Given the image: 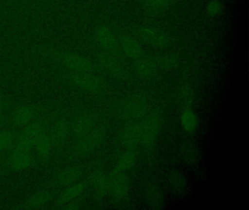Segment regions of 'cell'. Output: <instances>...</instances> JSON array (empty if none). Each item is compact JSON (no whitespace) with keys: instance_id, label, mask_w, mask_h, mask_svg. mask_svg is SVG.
Returning <instances> with one entry per match:
<instances>
[{"instance_id":"6da1fadb","label":"cell","mask_w":249,"mask_h":210,"mask_svg":"<svg viewBox=\"0 0 249 210\" xmlns=\"http://www.w3.org/2000/svg\"><path fill=\"white\" fill-rule=\"evenodd\" d=\"M34 49L39 55L60 64L69 71L94 73L97 70L94 62L81 54L57 49L47 45H37Z\"/></svg>"},{"instance_id":"7a4b0ae2","label":"cell","mask_w":249,"mask_h":210,"mask_svg":"<svg viewBox=\"0 0 249 210\" xmlns=\"http://www.w3.org/2000/svg\"><path fill=\"white\" fill-rule=\"evenodd\" d=\"M56 77L66 84L92 94H100L107 88L106 80L92 72H80L64 70L59 71Z\"/></svg>"},{"instance_id":"3957f363","label":"cell","mask_w":249,"mask_h":210,"mask_svg":"<svg viewBox=\"0 0 249 210\" xmlns=\"http://www.w3.org/2000/svg\"><path fill=\"white\" fill-rule=\"evenodd\" d=\"M107 130L104 126H95L89 132L75 140L68 150L67 161H72L89 156L97 150L106 141Z\"/></svg>"},{"instance_id":"277c9868","label":"cell","mask_w":249,"mask_h":210,"mask_svg":"<svg viewBox=\"0 0 249 210\" xmlns=\"http://www.w3.org/2000/svg\"><path fill=\"white\" fill-rule=\"evenodd\" d=\"M48 106L45 105H23L15 106L12 112L8 115L7 122L12 128L20 130L23 127L34 121L36 118L44 113Z\"/></svg>"},{"instance_id":"5b68a950","label":"cell","mask_w":249,"mask_h":210,"mask_svg":"<svg viewBox=\"0 0 249 210\" xmlns=\"http://www.w3.org/2000/svg\"><path fill=\"white\" fill-rule=\"evenodd\" d=\"M59 112L41 114L34 121L27 124L18 131L17 139H23L36 144V140L50 128L52 122ZM35 147V146H34Z\"/></svg>"},{"instance_id":"8992f818","label":"cell","mask_w":249,"mask_h":210,"mask_svg":"<svg viewBox=\"0 0 249 210\" xmlns=\"http://www.w3.org/2000/svg\"><path fill=\"white\" fill-rule=\"evenodd\" d=\"M0 158V174L25 170L37 163V158L32 152L25 153L7 152Z\"/></svg>"},{"instance_id":"52a82bcc","label":"cell","mask_w":249,"mask_h":210,"mask_svg":"<svg viewBox=\"0 0 249 210\" xmlns=\"http://www.w3.org/2000/svg\"><path fill=\"white\" fill-rule=\"evenodd\" d=\"M164 124V119L160 112L148 115L143 123L141 124L142 137L141 144L147 148H151L158 140Z\"/></svg>"},{"instance_id":"ba28073f","label":"cell","mask_w":249,"mask_h":210,"mask_svg":"<svg viewBox=\"0 0 249 210\" xmlns=\"http://www.w3.org/2000/svg\"><path fill=\"white\" fill-rule=\"evenodd\" d=\"M130 179L126 172L115 169L109 176V192L114 202L119 203L127 198L130 191Z\"/></svg>"},{"instance_id":"9c48e42d","label":"cell","mask_w":249,"mask_h":210,"mask_svg":"<svg viewBox=\"0 0 249 210\" xmlns=\"http://www.w3.org/2000/svg\"><path fill=\"white\" fill-rule=\"evenodd\" d=\"M148 102L145 95L135 93L128 98L121 109V115L126 121H136L145 115Z\"/></svg>"},{"instance_id":"30bf717a","label":"cell","mask_w":249,"mask_h":210,"mask_svg":"<svg viewBox=\"0 0 249 210\" xmlns=\"http://www.w3.org/2000/svg\"><path fill=\"white\" fill-rule=\"evenodd\" d=\"M71 120L65 114L58 113L51 125L50 133L53 148L59 150L68 142L71 136Z\"/></svg>"},{"instance_id":"8fae6325","label":"cell","mask_w":249,"mask_h":210,"mask_svg":"<svg viewBox=\"0 0 249 210\" xmlns=\"http://www.w3.org/2000/svg\"><path fill=\"white\" fill-rule=\"evenodd\" d=\"M85 169V166L82 165H74L63 168L57 171L52 176L50 179L51 185L57 189H64L81 180Z\"/></svg>"},{"instance_id":"7c38bea8","label":"cell","mask_w":249,"mask_h":210,"mask_svg":"<svg viewBox=\"0 0 249 210\" xmlns=\"http://www.w3.org/2000/svg\"><path fill=\"white\" fill-rule=\"evenodd\" d=\"M97 115L94 112L83 111L77 115L71 122V136L75 140L85 135L96 126Z\"/></svg>"},{"instance_id":"4fadbf2b","label":"cell","mask_w":249,"mask_h":210,"mask_svg":"<svg viewBox=\"0 0 249 210\" xmlns=\"http://www.w3.org/2000/svg\"><path fill=\"white\" fill-rule=\"evenodd\" d=\"M97 59L100 65L113 77L124 79L128 77V71L124 64L110 52L102 51L97 55Z\"/></svg>"},{"instance_id":"5bb4252c","label":"cell","mask_w":249,"mask_h":210,"mask_svg":"<svg viewBox=\"0 0 249 210\" xmlns=\"http://www.w3.org/2000/svg\"><path fill=\"white\" fill-rule=\"evenodd\" d=\"M89 185L88 180H79L67 188L56 197L53 201V208L61 209L64 205L72 200L81 197L85 192Z\"/></svg>"},{"instance_id":"9a60e30c","label":"cell","mask_w":249,"mask_h":210,"mask_svg":"<svg viewBox=\"0 0 249 210\" xmlns=\"http://www.w3.org/2000/svg\"><path fill=\"white\" fill-rule=\"evenodd\" d=\"M94 39L105 51L110 52L117 48V39L107 25L101 24L97 26L94 32Z\"/></svg>"},{"instance_id":"2e32d148","label":"cell","mask_w":249,"mask_h":210,"mask_svg":"<svg viewBox=\"0 0 249 210\" xmlns=\"http://www.w3.org/2000/svg\"><path fill=\"white\" fill-rule=\"evenodd\" d=\"M89 185L94 190L96 199L106 197L109 192V176L102 169H96L89 178Z\"/></svg>"},{"instance_id":"e0dca14e","label":"cell","mask_w":249,"mask_h":210,"mask_svg":"<svg viewBox=\"0 0 249 210\" xmlns=\"http://www.w3.org/2000/svg\"><path fill=\"white\" fill-rule=\"evenodd\" d=\"M141 37L147 43L157 48H167L170 45L169 36L161 31L148 26H143L139 29Z\"/></svg>"},{"instance_id":"ac0fdd59","label":"cell","mask_w":249,"mask_h":210,"mask_svg":"<svg viewBox=\"0 0 249 210\" xmlns=\"http://www.w3.org/2000/svg\"><path fill=\"white\" fill-rule=\"evenodd\" d=\"M56 196L52 190H40L27 198L21 208L25 210H39L52 202Z\"/></svg>"},{"instance_id":"d6986e66","label":"cell","mask_w":249,"mask_h":210,"mask_svg":"<svg viewBox=\"0 0 249 210\" xmlns=\"http://www.w3.org/2000/svg\"><path fill=\"white\" fill-rule=\"evenodd\" d=\"M141 124L138 122H132L124 127L121 131L119 140L124 147H134L141 143Z\"/></svg>"},{"instance_id":"ffe728a7","label":"cell","mask_w":249,"mask_h":210,"mask_svg":"<svg viewBox=\"0 0 249 210\" xmlns=\"http://www.w3.org/2000/svg\"><path fill=\"white\" fill-rule=\"evenodd\" d=\"M144 198L148 207L159 210L164 204V195L162 189L157 182H151L145 187Z\"/></svg>"},{"instance_id":"44dd1931","label":"cell","mask_w":249,"mask_h":210,"mask_svg":"<svg viewBox=\"0 0 249 210\" xmlns=\"http://www.w3.org/2000/svg\"><path fill=\"white\" fill-rule=\"evenodd\" d=\"M49 128L36 140L35 144L34 149L36 152V156L41 163L48 161L53 149V141Z\"/></svg>"},{"instance_id":"7402d4cb","label":"cell","mask_w":249,"mask_h":210,"mask_svg":"<svg viewBox=\"0 0 249 210\" xmlns=\"http://www.w3.org/2000/svg\"><path fill=\"white\" fill-rule=\"evenodd\" d=\"M135 70L142 78L151 79L157 75L159 67L155 60L140 58L135 62Z\"/></svg>"},{"instance_id":"603a6c76","label":"cell","mask_w":249,"mask_h":210,"mask_svg":"<svg viewBox=\"0 0 249 210\" xmlns=\"http://www.w3.org/2000/svg\"><path fill=\"white\" fill-rule=\"evenodd\" d=\"M121 48L124 53L130 58L138 59L142 55V48L141 44L132 36L125 35L120 39Z\"/></svg>"},{"instance_id":"cb8c5ba5","label":"cell","mask_w":249,"mask_h":210,"mask_svg":"<svg viewBox=\"0 0 249 210\" xmlns=\"http://www.w3.org/2000/svg\"><path fill=\"white\" fill-rule=\"evenodd\" d=\"M178 105L183 109L190 108L195 101V90L187 84L180 85L176 90Z\"/></svg>"},{"instance_id":"d4e9b609","label":"cell","mask_w":249,"mask_h":210,"mask_svg":"<svg viewBox=\"0 0 249 210\" xmlns=\"http://www.w3.org/2000/svg\"><path fill=\"white\" fill-rule=\"evenodd\" d=\"M180 156L186 164H196L199 160V152L196 144L192 141H185L180 147Z\"/></svg>"},{"instance_id":"484cf974","label":"cell","mask_w":249,"mask_h":210,"mask_svg":"<svg viewBox=\"0 0 249 210\" xmlns=\"http://www.w3.org/2000/svg\"><path fill=\"white\" fill-rule=\"evenodd\" d=\"M180 124L186 132H195L199 126L197 115L191 108L184 109L180 115Z\"/></svg>"},{"instance_id":"4316f807","label":"cell","mask_w":249,"mask_h":210,"mask_svg":"<svg viewBox=\"0 0 249 210\" xmlns=\"http://www.w3.org/2000/svg\"><path fill=\"white\" fill-rule=\"evenodd\" d=\"M18 131L19 130L14 128L0 131V156L6 153L14 145L18 137Z\"/></svg>"},{"instance_id":"83f0119b","label":"cell","mask_w":249,"mask_h":210,"mask_svg":"<svg viewBox=\"0 0 249 210\" xmlns=\"http://www.w3.org/2000/svg\"><path fill=\"white\" fill-rule=\"evenodd\" d=\"M138 159V154L135 150H127L118 159L115 169L121 172H127L135 166Z\"/></svg>"},{"instance_id":"f1b7e54d","label":"cell","mask_w":249,"mask_h":210,"mask_svg":"<svg viewBox=\"0 0 249 210\" xmlns=\"http://www.w3.org/2000/svg\"><path fill=\"white\" fill-rule=\"evenodd\" d=\"M168 182L174 192L181 193L187 188V181L184 175L178 170H173L168 175Z\"/></svg>"},{"instance_id":"f546056e","label":"cell","mask_w":249,"mask_h":210,"mask_svg":"<svg viewBox=\"0 0 249 210\" xmlns=\"http://www.w3.org/2000/svg\"><path fill=\"white\" fill-rule=\"evenodd\" d=\"M159 69L164 70H173L179 65V59L173 54H165L159 56L155 60Z\"/></svg>"},{"instance_id":"4dcf8cb0","label":"cell","mask_w":249,"mask_h":210,"mask_svg":"<svg viewBox=\"0 0 249 210\" xmlns=\"http://www.w3.org/2000/svg\"><path fill=\"white\" fill-rule=\"evenodd\" d=\"M144 5L150 10L160 11L170 7L176 0H141Z\"/></svg>"},{"instance_id":"1f68e13d","label":"cell","mask_w":249,"mask_h":210,"mask_svg":"<svg viewBox=\"0 0 249 210\" xmlns=\"http://www.w3.org/2000/svg\"><path fill=\"white\" fill-rule=\"evenodd\" d=\"M207 15L211 17H215L223 11V4L219 0H211L205 8Z\"/></svg>"},{"instance_id":"d6a6232c","label":"cell","mask_w":249,"mask_h":210,"mask_svg":"<svg viewBox=\"0 0 249 210\" xmlns=\"http://www.w3.org/2000/svg\"><path fill=\"white\" fill-rule=\"evenodd\" d=\"M84 200L81 199V197H79V198L72 200L71 202L65 204L61 209L65 210H78L84 208Z\"/></svg>"},{"instance_id":"836d02e7","label":"cell","mask_w":249,"mask_h":210,"mask_svg":"<svg viewBox=\"0 0 249 210\" xmlns=\"http://www.w3.org/2000/svg\"><path fill=\"white\" fill-rule=\"evenodd\" d=\"M14 107L15 106L12 101L0 95V112L6 113L8 111L12 110Z\"/></svg>"},{"instance_id":"e575fe53","label":"cell","mask_w":249,"mask_h":210,"mask_svg":"<svg viewBox=\"0 0 249 210\" xmlns=\"http://www.w3.org/2000/svg\"><path fill=\"white\" fill-rule=\"evenodd\" d=\"M7 119H8V115H6V113H3V112H0V121L6 122Z\"/></svg>"},{"instance_id":"d590c367","label":"cell","mask_w":249,"mask_h":210,"mask_svg":"<svg viewBox=\"0 0 249 210\" xmlns=\"http://www.w3.org/2000/svg\"><path fill=\"white\" fill-rule=\"evenodd\" d=\"M4 122H2V121H0V125H2V124H3Z\"/></svg>"}]
</instances>
